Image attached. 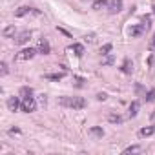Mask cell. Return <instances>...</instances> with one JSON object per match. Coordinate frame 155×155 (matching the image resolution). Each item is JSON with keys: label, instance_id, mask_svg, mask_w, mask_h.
Returning a JSON list of instances; mask_svg holds the SVG:
<instances>
[{"label": "cell", "instance_id": "obj_1", "mask_svg": "<svg viewBox=\"0 0 155 155\" xmlns=\"http://www.w3.org/2000/svg\"><path fill=\"white\" fill-rule=\"evenodd\" d=\"M58 104L64 108H71V110H84L88 106V102L82 97H62L58 101Z\"/></svg>", "mask_w": 155, "mask_h": 155}, {"label": "cell", "instance_id": "obj_2", "mask_svg": "<svg viewBox=\"0 0 155 155\" xmlns=\"http://www.w3.org/2000/svg\"><path fill=\"white\" fill-rule=\"evenodd\" d=\"M150 26H151V18H150V17H142L140 24L131 26L128 33H130V37H131V38H135V37H140L142 33H146V31L150 29Z\"/></svg>", "mask_w": 155, "mask_h": 155}, {"label": "cell", "instance_id": "obj_3", "mask_svg": "<svg viewBox=\"0 0 155 155\" xmlns=\"http://www.w3.org/2000/svg\"><path fill=\"white\" fill-rule=\"evenodd\" d=\"M20 110H22V111H26V113H31V111H35V110H37V101H35L33 97H29V99H22Z\"/></svg>", "mask_w": 155, "mask_h": 155}, {"label": "cell", "instance_id": "obj_4", "mask_svg": "<svg viewBox=\"0 0 155 155\" xmlns=\"http://www.w3.org/2000/svg\"><path fill=\"white\" fill-rule=\"evenodd\" d=\"M26 15H40V11L35 9V8H29V6H22V8H18V9L15 11V17H17V18L26 17Z\"/></svg>", "mask_w": 155, "mask_h": 155}, {"label": "cell", "instance_id": "obj_5", "mask_svg": "<svg viewBox=\"0 0 155 155\" xmlns=\"http://www.w3.org/2000/svg\"><path fill=\"white\" fill-rule=\"evenodd\" d=\"M108 11L110 15H117L122 11V0H110L108 2Z\"/></svg>", "mask_w": 155, "mask_h": 155}, {"label": "cell", "instance_id": "obj_6", "mask_svg": "<svg viewBox=\"0 0 155 155\" xmlns=\"http://www.w3.org/2000/svg\"><path fill=\"white\" fill-rule=\"evenodd\" d=\"M35 55H37V49H33V48H26V49H22V51L17 55V58H18V60H31Z\"/></svg>", "mask_w": 155, "mask_h": 155}, {"label": "cell", "instance_id": "obj_7", "mask_svg": "<svg viewBox=\"0 0 155 155\" xmlns=\"http://www.w3.org/2000/svg\"><path fill=\"white\" fill-rule=\"evenodd\" d=\"M20 104H22V102H20V95H18V97L13 95V97L8 99V110H9V111H17V110L20 108Z\"/></svg>", "mask_w": 155, "mask_h": 155}, {"label": "cell", "instance_id": "obj_8", "mask_svg": "<svg viewBox=\"0 0 155 155\" xmlns=\"http://www.w3.org/2000/svg\"><path fill=\"white\" fill-rule=\"evenodd\" d=\"M29 38H31V31H22L17 38H15V44H18V46H22V44H26V42H29Z\"/></svg>", "mask_w": 155, "mask_h": 155}, {"label": "cell", "instance_id": "obj_9", "mask_svg": "<svg viewBox=\"0 0 155 155\" xmlns=\"http://www.w3.org/2000/svg\"><path fill=\"white\" fill-rule=\"evenodd\" d=\"M51 51V48H49V42L46 40V38H40V42H38V53H42V55H48Z\"/></svg>", "mask_w": 155, "mask_h": 155}, {"label": "cell", "instance_id": "obj_10", "mask_svg": "<svg viewBox=\"0 0 155 155\" xmlns=\"http://www.w3.org/2000/svg\"><path fill=\"white\" fill-rule=\"evenodd\" d=\"M120 71L126 73V75H130V73L133 71V62H131L130 58H124V62H122V66H120Z\"/></svg>", "mask_w": 155, "mask_h": 155}, {"label": "cell", "instance_id": "obj_11", "mask_svg": "<svg viewBox=\"0 0 155 155\" xmlns=\"http://www.w3.org/2000/svg\"><path fill=\"white\" fill-rule=\"evenodd\" d=\"M88 133H90L91 137H95V139H102V137H104V130H102V128H99V126L90 128V130H88Z\"/></svg>", "mask_w": 155, "mask_h": 155}, {"label": "cell", "instance_id": "obj_12", "mask_svg": "<svg viewBox=\"0 0 155 155\" xmlns=\"http://www.w3.org/2000/svg\"><path fill=\"white\" fill-rule=\"evenodd\" d=\"M69 49L75 53V57H79V58L84 55V46H82V44H71V46H69Z\"/></svg>", "mask_w": 155, "mask_h": 155}, {"label": "cell", "instance_id": "obj_13", "mask_svg": "<svg viewBox=\"0 0 155 155\" xmlns=\"http://www.w3.org/2000/svg\"><path fill=\"white\" fill-rule=\"evenodd\" d=\"M139 101H133L131 104H130V111H128V117L130 119H133V117H137V113H139Z\"/></svg>", "mask_w": 155, "mask_h": 155}, {"label": "cell", "instance_id": "obj_14", "mask_svg": "<svg viewBox=\"0 0 155 155\" xmlns=\"http://www.w3.org/2000/svg\"><path fill=\"white\" fill-rule=\"evenodd\" d=\"M18 95H20V99H29V97H33V88L22 86V88H20V91H18Z\"/></svg>", "mask_w": 155, "mask_h": 155}, {"label": "cell", "instance_id": "obj_15", "mask_svg": "<svg viewBox=\"0 0 155 155\" xmlns=\"http://www.w3.org/2000/svg\"><path fill=\"white\" fill-rule=\"evenodd\" d=\"M91 8H93L95 11H101V9H104V8H108V0H93Z\"/></svg>", "mask_w": 155, "mask_h": 155}, {"label": "cell", "instance_id": "obj_16", "mask_svg": "<svg viewBox=\"0 0 155 155\" xmlns=\"http://www.w3.org/2000/svg\"><path fill=\"white\" fill-rule=\"evenodd\" d=\"M153 131H155V128H153V126L140 128V130H139V137H140V139H144V137H150V135H153Z\"/></svg>", "mask_w": 155, "mask_h": 155}, {"label": "cell", "instance_id": "obj_17", "mask_svg": "<svg viewBox=\"0 0 155 155\" xmlns=\"http://www.w3.org/2000/svg\"><path fill=\"white\" fill-rule=\"evenodd\" d=\"M48 81H62L64 77H66V73L64 71H60V73H48V75H44Z\"/></svg>", "mask_w": 155, "mask_h": 155}, {"label": "cell", "instance_id": "obj_18", "mask_svg": "<svg viewBox=\"0 0 155 155\" xmlns=\"http://www.w3.org/2000/svg\"><path fill=\"white\" fill-rule=\"evenodd\" d=\"M6 38H11V37H15V26H8L6 29H4V33H2Z\"/></svg>", "mask_w": 155, "mask_h": 155}, {"label": "cell", "instance_id": "obj_19", "mask_svg": "<svg viewBox=\"0 0 155 155\" xmlns=\"http://www.w3.org/2000/svg\"><path fill=\"white\" fill-rule=\"evenodd\" d=\"M144 101H146V102H155V88H151V90L146 93Z\"/></svg>", "mask_w": 155, "mask_h": 155}, {"label": "cell", "instance_id": "obj_20", "mask_svg": "<svg viewBox=\"0 0 155 155\" xmlns=\"http://www.w3.org/2000/svg\"><path fill=\"white\" fill-rule=\"evenodd\" d=\"M108 120H110V122H113V124H120V122H122V117H120V115H113V113H111V115L108 117Z\"/></svg>", "mask_w": 155, "mask_h": 155}, {"label": "cell", "instance_id": "obj_21", "mask_svg": "<svg viewBox=\"0 0 155 155\" xmlns=\"http://www.w3.org/2000/svg\"><path fill=\"white\" fill-rule=\"evenodd\" d=\"M0 68H2V69H0V75H2V77H6L8 75V71H9V68H8V62H0Z\"/></svg>", "mask_w": 155, "mask_h": 155}, {"label": "cell", "instance_id": "obj_22", "mask_svg": "<svg viewBox=\"0 0 155 155\" xmlns=\"http://www.w3.org/2000/svg\"><path fill=\"white\" fill-rule=\"evenodd\" d=\"M110 51H111V44H104V46L101 48V53H102V55H110Z\"/></svg>", "mask_w": 155, "mask_h": 155}, {"label": "cell", "instance_id": "obj_23", "mask_svg": "<svg viewBox=\"0 0 155 155\" xmlns=\"http://www.w3.org/2000/svg\"><path fill=\"white\" fill-rule=\"evenodd\" d=\"M139 150H140L139 146H128V148L122 150V153H133V151H139Z\"/></svg>", "mask_w": 155, "mask_h": 155}, {"label": "cell", "instance_id": "obj_24", "mask_svg": "<svg viewBox=\"0 0 155 155\" xmlns=\"http://www.w3.org/2000/svg\"><path fill=\"white\" fill-rule=\"evenodd\" d=\"M102 64H104V66H108V64H113V57H111V55H108V57L102 60Z\"/></svg>", "mask_w": 155, "mask_h": 155}, {"label": "cell", "instance_id": "obj_25", "mask_svg": "<svg viewBox=\"0 0 155 155\" xmlns=\"http://www.w3.org/2000/svg\"><path fill=\"white\" fill-rule=\"evenodd\" d=\"M150 51H153V53H155V33H153V38H151V42H150Z\"/></svg>", "mask_w": 155, "mask_h": 155}, {"label": "cell", "instance_id": "obj_26", "mask_svg": "<svg viewBox=\"0 0 155 155\" xmlns=\"http://www.w3.org/2000/svg\"><path fill=\"white\" fill-rule=\"evenodd\" d=\"M75 81H77V86H79V88H82V82H84V79H81V77H75Z\"/></svg>", "mask_w": 155, "mask_h": 155}, {"label": "cell", "instance_id": "obj_27", "mask_svg": "<svg viewBox=\"0 0 155 155\" xmlns=\"http://www.w3.org/2000/svg\"><path fill=\"white\" fill-rule=\"evenodd\" d=\"M106 99H108L106 93H99V95H97V101H106Z\"/></svg>", "mask_w": 155, "mask_h": 155}, {"label": "cell", "instance_id": "obj_28", "mask_svg": "<svg viewBox=\"0 0 155 155\" xmlns=\"http://www.w3.org/2000/svg\"><path fill=\"white\" fill-rule=\"evenodd\" d=\"M58 31H60V33H62V35H66V37H69V38H71V35H69V33H68V31H66V29H62V28H58Z\"/></svg>", "mask_w": 155, "mask_h": 155}, {"label": "cell", "instance_id": "obj_29", "mask_svg": "<svg viewBox=\"0 0 155 155\" xmlns=\"http://www.w3.org/2000/svg\"><path fill=\"white\" fill-rule=\"evenodd\" d=\"M9 133H20V130H18V128H11Z\"/></svg>", "mask_w": 155, "mask_h": 155}, {"label": "cell", "instance_id": "obj_30", "mask_svg": "<svg viewBox=\"0 0 155 155\" xmlns=\"http://www.w3.org/2000/svg\"><path fill=\"white\" fill-rule=\"evenodd\" d=\"M150 120H151V124H155V110H153V113H151V117H150Z\"/></svg>", "mask_w": 155, "mask_h": 155}, {"label": "cell", "instance_id": "obj_31", "mask_svg": "<svg viewBox=\"0 0 155 155\" xmlns=\"http://www.w3.org/2000/svg\"><path fill=\"white\" fill-rule=\"evenodd\" d=\"M86 38H88V40H90V42H93V40H95V35H88V37H86Z\"/></svg>", "mask_w": 155, "mask_h": 155}, {"label": "cell", "instance_id": "obj_32", "mask_svg": "<svg viewBox=\"0 0 155 155\" xmlns=\"http://www.w3.org/2000/svg\"><path fill=\"white\" fill-rule=\"evenodd\" d=\"M153 15H155V6H153Z\"/></svg>", "mask_w": 155, "mask_h": 155}]
</instances>
